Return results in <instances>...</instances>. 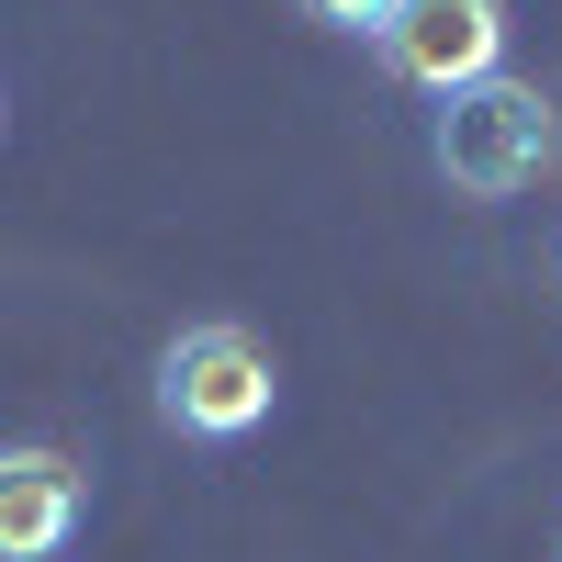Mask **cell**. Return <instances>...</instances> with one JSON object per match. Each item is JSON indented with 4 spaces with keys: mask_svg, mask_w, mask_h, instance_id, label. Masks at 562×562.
Instances as JSON below:
<instances>
[{
    "mask_svg": "<svg viewBox=\"0 0 562 562\" xmlns=\"http://www.w3.org/2000/svg\"><path fill=\"white\" fill-rule=\"evenodd\" d=\"M428 158H439V180L461 203H518V192H540L551 180V158H562V124H551V90L540 79H473V90H450L439 102V124H428Z\"/></svg>",
    "mask_w": 562,
    "mask_h": 562,
    "instance_id": "6da1fadb",
    "label": "cell"
},
{
    "mask_svg": "<svg viewBox=\"0 0 562 562\" xmlns=\"http://www.w3.org/2000/svg\"><path fill=\"white\" fill-rule=\"evenodd\" d=\"M270 405H281V360H270L259 326L203 315V326H180V338L158 349V416H169L180 439L225 450V439L270 428Z\"/></svg>",
    "mask_w": 562,
    "mask_h": 562,
    "instance_id": "7a4b0ae2",
    "label": "cell"
},
{
    "mask_svg": "<svg viewBox=\"0 0 562 562\" xmlns=\"http://www.w3.org/2000/svg\"><path fill=\"white\" fill-rule=\"evenodd\" d=\"M371 57H383V79L450 102V90L506 68V0H394V12L371 23Z\"/></svg>",
    "mask_w": 562,
    "mask_h": 562,
    "instance_id": "3957f363",
    "label": "cell"
},
{
    "mask_svg": "<svg viewBox=\"0 0 562 562\" xmlns=\"http://www.w3.org/2000/svg\"><path fill=\"white\" fill-rule=\"evenodd\" d=\"M90 518V473L57 439H12L0 450V562H57Z\"/></svg>",
    "mask_w": 562,
    "mask_h": 562,
    "instance_id": "277c9868",
    "label": "cell"
},
{
    "mask_svg": "<svg viewBox=\"0 0 562 562\" xmlns=\"http://www.w3.org/2000/svg\"><path fill=\"white\" fill-rule=\"evenodd\" d=\"M394 0H304V23H326V34H371Z\"/></svg>",
    "mask_w": 562,
    "mask_h": 562,
    "instance_id": "5b68a950",
    "label": "cell"
}]
</instances>
